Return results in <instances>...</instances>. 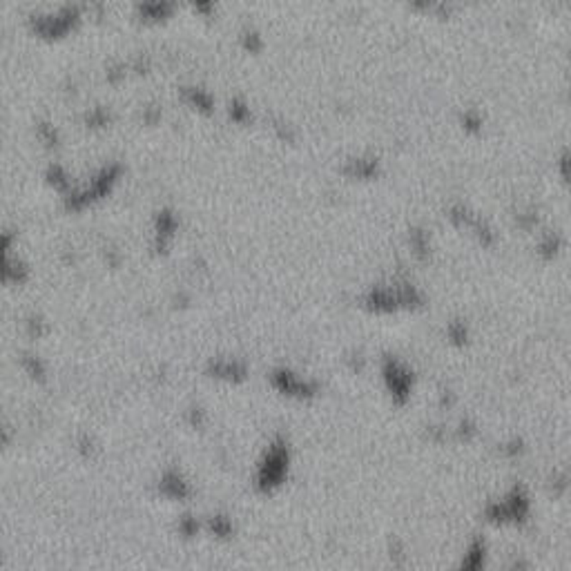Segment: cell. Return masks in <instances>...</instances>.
I'll return each instance as SVG.
<instances>
[{
  "label": "cell",
  "mask_w": 571,
  "mask_h": 571,
  "mask_svg": "<svg viewBox=\"0 0 571 571\" xmlns=\"http://www.w3.org/2000/svg\"><path fill=\"white\" fill-rule=\"evenodd\" d=\"M81 19H83V11L76 5H65L58 11L34 16L31 31L45 41H61L67 34L76 31V27L81 25Z\"/></svg>",
  "instance_id": "6da1fadb"
},
{
  "label": "cell",
  "mask_w": 571,
  "mask_h": 571,
  "mask_svg": "<svg viewBox=\"0 0 571 571\" xmlns=\"http://www.w3.org/2000/svg\"><path fill=\"white\" fill-rule=\"evenodd\" d=\"M116 181H118V168H114V165L103 168L88 187L78 190V192H72L67 197V207L69 210H83V207H88L90 203L108 197Z\"/></svg>",
  "instance_id": "7a4b0ae2"
},
{
  "label": "cell",
  "mask_w": 571,
  "mask_h": 571,
  "mask_svg": "<svg viewBox=\"0 0 571 571\" xmlns=\"http://www.w3.org/2000/svg\"><path fill=\"white\" fill-rule=\"evenodd\" d=\"M286 469H288V451L284 444H274L264 464L259 466V473H257V487L262 491H272L282 484L284 475H286Z\"/></svg>",
  "instance_id": "3957f363"
},
{
  "label": "cell",
  "mask_w": 571,
  "mask_h": 571,
  "mask_svg": "<svg viewBox=\"0 0 571 571\" xmlns=\"http://www.w3.org/2000/svg\"><path fill=\"white\" fill-rule=\"evenodd\" d=\"M138 19L143 23L159 25L170 21L177 11V0H138Z\"/></svg>",
  "instance_id": "277c9868"
},
{
  "label": "cell",
  "mask_w": 571,
  "mask_h": 571,
  "mask_svg": "<svg viewBox=\"0 0 571 571\" xmlns=\"http://www.w3.org/2000/svg\"><path fill=\"white\" fill-rule=\"evenodd\" d=\"M175 230H177V219L170 210H163L159 212L157 217V248H168V244L175 237Z\"/></svg>",
  "instance_id": "5b68a950"
},
{
  "label": "cell",
  "mask_w": 571,
  "mask_h": 571,
  "mask_svg": "<svg viewBox=\"0 0 571 571\" xmlns=\"http://www.w3.org/2000/svg\"><path fill=\"white\" fill-rule=\"evenodd\" d=\"M185 103L197 112H203V114L212 112V96L201 88H187L185 90Z\"/></svg>",
  "instance_id": "8992f818"
},
{
  "label": "cell",
  "mask_w": 571,
  "mask_h": 571,
  "mask_svg": "<svg viewBox=\"0 0 571 571\" xmlns=\"http://www.w3.org/2000/svg\"><path fill=\"white\" fill-rule=\"evenodd\" d=\"M161 487H163V493H168L172 498H183L187 493V487L179 473H168L161 482Z\"/></svg>",
  "instance_id": "52a82bcc"
},
{
  "label": "cell",
  "mask_w": 571,
  "mask_h": 571,
  "mask_svg": "<svg viewBox=\"0 0 571 571\" xmlns=\"http://www.w3.org/2000/svg\"><path fill=\"white\" fill-rule=\"evenodd\" d=\"M241 43H244L246 51H250V54H257V51H262V49H264V41H262V36H259V34L252 31V29H246V31H244V36H241Z\"/></svg>",
  "instance_id": "ba28073f"
},
{
  "label": "cell",
  "mask_w": 571,
  "mask_h": 571,
  "mask_svg": "<svg viewBox=\"0 0 571 571\" xmlns=\"http://www.w3.org/2000/svg\"><path fill=\"white\" fill-rule=\"evenodd\" d=\"M215 375L235 379V377H244V369H241L239 364H230V361H221V364L215 366Z\"/></svg>",
  "instance_id": "9c48e42d"
},
{
  "label": "cell",
  "mask_w": 571,
  "mask_h": 571,
  "mask_svg": "<svg viewBox=\"0 0 571 571\" xmlns=\"http://www.w3.org/2000/svg\"><path fill=\"white\" fill-rule=\"evenodd\" d=\"M230 116H232L235 123H246V120L250 118V110L246 108V103L232 101V103H230Z\"/></svg>",
  "instance_id": "30bf717a"
},
{
  "label": "cell",
  "mask_w": 571,
  "mask_h": 571,
  "mask_svg": "<svg viewBox=\"0 0 571 571\" xmlns=\"http://www.w3.org/2000/svg\"><path fill=\"white\" fill-rule=\"evenodd\" d=\"M217 3L219 0H190V5H192V9L201 16H212L215 9H217Z\"/></svg>",
  "instance_id": "8fae6325"
},
{
  "label": "cell",
  "mask_w": 571,
  "mask_h": 571,
  "mask_svg": "<svg viewBox=\"0 0 571 571\" xmlns=\"http://www.w3.org/2000/svg\"><path fill=\"white\" fill-rule=\"evenodd\" d=\"M88 123H92V128H106L110 123V114L103 110H92L88 114Z\"/></svg>",
  "instance_id": "7c38bea8"
},
{
  "label": "cell",
  "mask_w": 571,
  "mask_h": 571,
  "mask_svg": "<svg viewBox=\"0 0 571 571\" xmlns=\"http://www.w3.org/2000/svg\"><path fill=\"white\" fill-rule=\"evenodd\" d=\"M38 132H41V138L47 143V145H56V130L51 125H38Z\"/></svg>",
  "instance_id": "4fadbf2b"
}]
</instances>
